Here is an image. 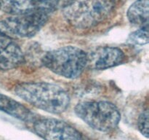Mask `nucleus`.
Instances as JSON below:
<instances>
[{
  "mask_svg": "<svg viewBox=\"0 0 149 140\" xmlns=\"http://www.w3.org/2000/svg\"><path fill=\"white\" fill-rule=\"evenodd\" d=\"M15 93L32 106L52 114L65 112L71 102L66 90L46 82L20 83L15 88Z\"/></svg>",
  "mask_w": 149,
  "mask_h": 140,
  "instance_id": "1",
  "label": "nucleus"
},
{
  "mask_svg": "<svg viewBox=\"0 0 149 140\" xmlns=\"http://www.w3.org/2000/svg\"><path fill=\"white\" fill-rule=\"evenodd\" d=\"M115 6L116 0H72L64 7L63 14L72 27L88 29L105 21Z\"/></svg>",
  "mask_w": 149,
  "mask_h": 140,
  "instance_id": "2",
  "label": "nucleus"
},
{
  "mask_svg": "<svg viewBox=\"0 0 149 140\" xmlns=\"http://www.w3.org/2000/svg\"><path fill=\"white\" fill-rule=\"evenodd\" d=\"M42 61L55 74L67 79H76L87 67V53L77 47H62L47 52Z\"/></svg>",
  "mask_w": 149,
  "mask_h": 140,
  "instance_id": "3",
  "label": "nucleus"
},
{
  "mask_svg": "<svg viewBox=\"0 0 149 140\" xmlns=\"http://www.w3.org/2000/svg\"><path fill=\"white\" fill-rule=\"evenodd\" d=\"M75 113L90 128L100 132L113 131L121 120L118 108L106 101L80 102L76 106Z\"/></svg>",
  "mask_w": 149,
  "mask_h": 140,
  "instance_id": "4",
  "label": "nucleus"
},
{
  "mask_svg": "<svg viewBox=\"0 0 149 140\" xmlns=\"http://www.w3.org/2000/svg\"><path fill=\"white\" fill-rule=\"evenodd\" d=\"M49 13L36 9H27L0 20V34L11 39L30 38L46 24Z\"/></svg>",
  "mask_w": 149,
  "mask_h": 140,
  "instance_id": "5",
  "label": "nucleus"
},
{
  "mask_svg": "<svg viewBox=\"0 0 149 140\" xmlns=\"http://www.w3.org/2000/svg\"><path fill=\"white\" fill-rule=\"evenodd\" d=\"M33 129L44 140H84L78 130L68 123L55 118L36 120Z\"/></svg>",
  "mask_w": 149,
  "mask_h": 140,
  "instance_id": "6",
  "label": "nucleus"
},
{
  "mask_svg": "<svg viewBox=\"0 0 149 140\" xmlns=\"http://www.w3.org/2000/svg\"><path fill=\"white\" fill-rule=\"evenodd\" d=\"M125 53L116 47H100L87 53V66L94 70H104L119 65L124 61Z\"/></svg>",
  "mask_w": 149,
  "mask_h": 140,
  "instance_id": "7",
  "label": "nucleus"
},
{
  "mask_svg": "<svg viewBox=\"0 0 149 140\" xmlns=\"http://www.w3.org/2000/svg\"><path fill=\"white\" fill-rule=\"evenodd\" d=\"M24 61V54L15 39L0 34V69H13Z\"/></svg>",
  "mask_w": 149,
  "mask_h": 140,
  "instance_id": "8",
  "label": "nucleus"
},
{
  "mask_svg": "<svg viewBox=\"0 0 149 140\" xmlns=\"http://www.w3.org/2000/svg\"><path fill=\"white\" fill-rule=\"evenodd\" d=\"M0 110L24 122L34 121L33 114L27 107L1 93H0Z\"/></svg>",
  "mask_w": 149,
  "mask_h": 140,
  "instance_id": "9",
  "label": "nucleus"
},
{
  "mask_svg": "<svg viewBox=\"0 0 149 140\" xmlns=\"http://www.w3.org/2000/svg\"><path fill=\"white\" fill-rule=\"evenodd\" d=\"M149 0H137L129 7L127 16L132 25L146 27L148 25Z\"/></svg>",
  "mask_w": 149,
  "mask_h": 140,
  "instance_id": "10",
  "label": "nucleus"
},
{
  "mask_svg": "<svg viewBox=\"0 0 149 140\" xmlns=\"http://www.w3.org/2000/svg\"><path fill=\"white\" fill-rule=\"evenodd\" d=\"M29 0H0V10L5 13L15 15L30 8Z\"/></svg>",
  "mask_w": 149,
  "mask_h": 140,
  "instance_id": "11",
  "label": "nucleus"
},
{
  "mask_svg": "<svg viewBox=\"0 0 149 140\" xmlns=\"http://www.w3.org/2000/svg\"><path fill=\"white\" fill-rule=\"evenodd\" d=\"M62 0H30L32 8L42 10L47 13L54 11L59 6Z\"/></svg>",
  "mask_w": 149,
  "mask_h": 140,
  "instance_id": "12",
  "label": "nucleus"
},
{
  "mask_svg": "<svg viewBox=\"0 0 149 140\" xmlns=\"http://www.w3.org/2000/svg\"><path fill=\"white\" fill-rule=\"evenodd\" d=\"M148 26L141 28L132 32L128 37V42L136 45H144L148 43Z\"/></svg>",
  "mask_w": 149,
  "mask_h": 140,
  "instance_id": "13",
  "label": "nucleus"
},
{
  "mask_svg": "<svg viewBox=\"0 0 149 140\" xmlns=\"http://www.w3.org/2000/svg\"><path fill=\"white\" fill-rule=\"evenodd\" d=\"M148 108L141 112L138 120V128L140 132L146 138H148L149 125H148Z\"/></svg>",
  "mask_w": 149,
  "mask_h": 140,
  "instance_id": "14",
  "label": "nucleus"
}]
</instances>
